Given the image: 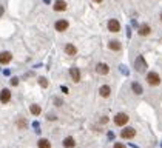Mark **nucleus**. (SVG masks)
I'll return each mask as SVG.
<instances>
[{"label": "nucleus", "instance_id": "nucleus-28", "mask_svg": "<svg viewBox=\"0 0 162 148\" xmlns=\"http://www.w3.org/2000/svg\"><path fill=\"white\" fill-rule=\"evenodd\" d=\"M9 74H11L9 70H5V71H3V76H9Z\"/></svg>", "mask_w": 162, "mask_h": 148}, {"label": "nucleus", "instance_id": "nucleus-3", "mask_svg": "<svg viewBox=\"0 0 162 148\" xmlns=\"http://www.w3.org/2000/svg\"><path fill=\"white\" fill-rule=\"evenodd\" d=\"M134 68H136V71H139V73H142V71L147 70V62H145V59H144L142 56H138V57H136V62H134Z\"/></svg>", "mask_w": 162, "mask_h": 148}, {"label": "nucleus", "instance_id": "nucleus-9", "mask_svg": "<svg viewBox=\"0 0 162 148\" xmlns=\"http://www.w3.org/2000/svg\"><path fill=\"white\" fill-rule=\"evenodd\" d=\"M54 28H56V31H60L62 33V31H65L66 28H68V22L63 20V19L62 20H57L56 25H54Z\"/></svg>", "mask_w": 162, "mask_h": 148}, {"label": "nucleus", "instance_id": "nucleus-10", "mask_svg": "<svg viewBox=\"0 0 162 148\" xmlns=\"http://www.w3.org/2000/svg\"><path fill=\"white\" fill-rule=\"evenodd\" d=\"M65 9H66V2H65V0H56V3H54V11L62 12Z\"/></svg>", "mask_w": 162, "mask_h": 148}, {"label": "nucleus", "instance_id": "nucleus-14", "mask_svg": "<svg viewBox=\"0 0 162 148\" xmlns=\"http://www.w3.org/2000/svg\"><path fill=\"white\" fill-rule=\"evenodd\" d=\"M63 146H65V148H74V146H76L74 139H73V137H65V139H63Z\"/></svg>", "mask_w": 162, "mask_h": 148}, {"label": "nucleus", "instance_id": "nucleus-32", "mask_svg": "<svg viewBox=\"0 0 162 148\" xmlns=\"http://www.w3.org/2000/svg\"><path fill=\"white\" fill-rule=\"evenodd\" d=\"M160 20H162V14H160Z\"/></svg>", "mask_w": 162, "mask_h": 148}, {"label": "nucleus", "instance_id": "nucleus-2", "mask_svg": "<svg viewBox=\"0 0 162 148\" xmlns=\"http://www.w3.org/2000/svg\"><path fill=\"white\" fill-rule=\"evenodd\" d=\"M128 116L125 114V113H117L116 116H114V124L117 125V127H124V125H127V122H128Z\"/></svg>", "mask_w": 162, "mask_h": 148}, {"label": "nucleus", "instance_id": "nucleus-13", "mask_svg": "<svg viewBox=\"0 0 162 148\" xmlns=\"http://www.w3.org/2000/svg\"><path fill=\"white\" fill-rule=\"evenodd\" d=\"M108 46H110V49H111V51H120V48H122L120 42H117V40H111V42L108 43Z\"/></svg>", "mask_w": 162, "mask_h": 148}, {"label": "nucleus", "instance_id": "nucleus-31", "mask_svg": "<svg viewBox=\"0 0 162 148\" xmlns=\"http://www.w3.org/2000/svg\"><path fill=\"white\" fill-rule=\"evenodd\" d=\"M43 2H45V3H49V2H51V0H43Z\"/></svg>", "mask_w": 162, "mask_h": 148}, {"label": "nucleus", "instance_id": "nucleus-25", "mask_svg": "<svg viewBox=\"0 0 162 148\" xmlns=\"http://www.w3.org/2000/svg\"><path fill=\"white\" fill-rule=\"evenodd\" d=\"M60 90H62V93H65V94H68V93H70V90H68V88H66V87H62Z\"/></svg>", "mask_w": 162, "mask_h": 148}, {"label": "nucleus", "instance_id": "nucleus-22", "mask_svg": "<svg viewBox=\"0 0 162 148\" xmlns=\"http://www.w3.org/2000/svg\"><path fill=\"white\" fill-rule=\"evenodd\" d=\"M11 85H12V87H17V85H19V77H12V79H11Z\"/></svg>", "mask_w": 162, "mask_h": 148}, {"label": "nucleus", "instance_id": "nucleus-29", "mask_svg": "<svg viewBox=\"0 0 162 148\" xmlns=\"http://www.w3.org/2000/svg\"><path fill=\"white\" fill-rule=\"evenodd\" d=\"M3 11H5V9H3V6L0 5V17H2V14H3Z\"/></svg>", "mask_w": 162, "mask_h": 148}, {"label": "nucleus", "instance_id": "nucleus-11", "mask_svg": "<svg viewBox=\"0 0 162 148\" xmlns=\"http://www.w3.org/2000/svg\"><path fill=\"white\" fill-rule=\"evenodd\" d=\"M131 90H133L134 94H138V96H141V94L144 93V88H142V85L139 82H133L131 83Z\"/></svg>", "mask_w": 162, "mask_h": 148}, {"label": "nucleus", "instance_id": "nucleus-19", "mask_svg": "<svg viewBox=\"0 0 162 148\" xmlns=\"http://www.w3.org/2000/svg\"><path fill=\"white\" fill-rule=\"evenodd\" d=\"M37 145H39V148H51V143L48 139H40L37 142Z\"/></svg>", "mask_w": 162, "mask_h": 148}, {"label": "nucleus", "instance_id": "nucleus-6", "mask_svg": "<svg viewBox=\"0 0 162 148\" xmlns=\"http://www.w3.org/2000/svg\"><path fill=\"white\" fill-rule=\"evenodd\" d=\"M9 100H11V91L6 90V88H3L2 91H0V102H2V103H8Z\"/></svg>", "mask_w": 162, "mask_h": 148}, {"label": "nucleus", "instance_id": "nucleus-15", "mask_svg": "<svg viewBox=\"0 0 162 148\" xmlns=\"http://www.w3.org/2000/svg\"><path fill=\"white\" fill-rule=\"evenodd\" d=\"M70 74H71V77H73L74 82H79V80H80V71L77 68H71L70 70Z\"/></svg>", "mask_w": 162, "mask_h": 148}, {"label": "nucleus", "instance_id": "nucleus-16", "mask_svg": "<svg viewBox=\"0 0 162 148\" xmlns=\"http://www.w3.org/2000/svg\"><path fill=\"white\" fill-rule=\"evenodd\" d=\"M65 52H66V54H70V56H74V54H76V52H77V48H76L74 45H71V43H68V45H66V46H65Z\"/></svg>", "mask_w": 162, "mask_h": 148}, {"label": "nucleus", "instance_id": "nucleus-8", "mask_svg": "<svg viewBox=\"0 0 162 148\" xmlns=\"http://www.w3.org/2000/svg\"><path fill=\"white\" fill-rule=\"evenodd\" d=\"M96 71H97V74L105 76V74H108V71H110V66H108L106 63H97L96 65Z\"/></svg>", "mask_w": 162, "mask_h": 148}, {"label": "nucleus", "instance_id": "nucleus-24", "mask_svg": "<svg viewBox=\"0 0 162 148\" xmlns=\"http://www.w3.org/2000/svg\"><path fill=\"white\" fill-rule=\"evenodd\" d=\"M113 148H127V146H125V145H124V143H120V142H116V143H114V146H113Z\"/></svg>", "mask_w": 162, "mask_h": 148}, {"label": "nucleus", "instance_id": "nucleus-7", "mask_svg": "<svg viewBox=\"0 0 162 148\" xmlns=\"http://www.w3.org/2000/svg\"><path fill=\"white\" fill-rule=\"evenodd\" d=\"M12 60V56H11V52L8 51H3V52H0V65H6Z\"/></svg>", "mask_w": 162, "mask_h": 148}, {"label": "nucleus", "instance_id": "nucleus-17", "mask_svg": "<svg viewBox=\"0 0 162 148\" xmlns=\"http://www.w3.org/2000/svg\"><path fill=\"white\" fill-rule=\"evenodd\" d=\"M150 33H151V28H150L148 25H142L141 28H139V34H141V36H148Z\"/></svg>", "mask_w": 162, "mask_h": 148}, {"label": "nucleus", "instance_id": "nucleus-27", "mask_svg": "<svg viewBox=\"0 0 162 148\" xmlns=\"http://www.w3.org/2000/svg\"><path fill=\"white\" fill-rule=\"evenodd\" d=\"M106 122H108V117H106V116L100 119V124H106Z\"/></svg>", "mask_w": 162, "mask_h": 148}, {"label": "nucleus", "instance_id": "nucleus-18", "mask_svg": "<svg viewBox=\"0 0 162 148\" xmlns=\"http://www.w3.org/2000/svg\"><path fill=\"white\" fill-rule=\"evenodd\" d=\"M30 111H31L34 116H39L40 113H42V110H40V106H39L37 103H33V105L30 106Z\"/></svg>", "mask_w": 162, "mask_h": 148}, {"label": "nucleus", "instance_id": "nucleus-26", "mask_svg": "<svg viewBox=\"0 0 162 148\" xmlns=\"http://www.w3.org/2000/svg\"><path fill=\"white\" fill-rule=\"evenodd\" d=\"M48 120H51V122H52V120H56V116H54V114H48Z\"/></svg>", "mask_w": 162, "mask_h": 148}, {"label": "nucleus", "instance_id": "nucleus-23", "mask_svg": "<svg viewBox=\"0 0 162 148\" xmlns=\"http://www.w3.org/2000/svg\"><path fill=\"white\" fill-rule=\"evenodd\" d=\"M63 103V100L60 99V97H56V99H54V105H57V106H60Z\"/></svg>", "mask_w": 162, "mask_h": 148}, {"label": "nucleus", "instance_id": "nucleus-30", "mask_svg": "<svg viewBox=\"0 0 162 148\" xmlns=\"http://www.w3.org/2000/svg\"><path fill=\"white\" fill-rule=\"evenodd\" d=\"M93 2H96V3H100V2H103V0H93Z\"/></svg>", "mask_w": 162, "mask_h": 148}, {"label": "nucleus", "instance_id": "nucleus-21", "mask_svg": "<svg viewBox=\"0 0 162 148\" xmlns=\"http://www.w3.org/2000/svg\"><path fill=\"white\" fill-rule=\"evenodd\" d=\"M39 85L42 87V88H46L48 87V80L45 77H39Z\"/></svg>", "mask_w": 162, "mask_h": 148}, {"label": "nucleus", "instance_id": "nucleus-20", "mask_svg": "<svg viewBox=\"0 0 162 148\" xmlns=\"http://www.w3.org/2000/svg\"><path fill=\"white\" fill-rule=\"evenodd\" d=\"M26 127H28V122H26V119H19V120H17V128L25 130Z\"/></svg>", "mask_w": 162, "mask_h": 148}, {"label": "nucleus", "instance_id": "nucleus-12", "mask_svg": "<svg viewBox=\"0 0 162 148\" xmlns=\"http://www.w3.org/2000/svg\"><path fill=\"white\" fill-rule=\"evenodd\" d=\"M99 94H100L102 97H108V96L111 94V88L108 87V85H102V87L99 88Z\"/></svg>", "mask_w": 162, "mask_h": 148}, {"label": "nucleus", "instance_id": "nucleus-1", "mask_svg": "<svg viewBox=\"0 0 162 148\" xmlns=\"http://www.w3.org/2000/svg\"><path fill=\"white\" fill-rule=\"evenodd\" d=\"M147 82L150 83L151 87H157V85L160 83V77H159V74H157V73L150 71V73L147 74Z\"/></svg>", "mask_w": 162, "mask_h": 148}, {"label": "nucleus", "instance_id": "nucleus-5", "mask_svg": "<svg viewBox=\"0 0 162 148\" xmlns=\"http://www.w3.org/2000/svg\"><path fill=\"white\" fill-rule=\"evenodd\" d=\"M108 30H110L111 33H119L120 23H119L116 19H110V20H108Z\"/></svg>", "mask_w": 162, "mask_h": 148}, {"label": "nucleus", "instance_id": "nucleus-4", "mask_svg": "<svg viewBox=\"0 0 162 148\" xmlns=\"http://www.w3.org/2000/svg\"><path fill=\"white\" fill-rule=\"evenodd\" d=\"M136 136V130L134 128H124L122 133H120V137L122 139H133Z\"/></svg>", "mask_w": 162, "mask_h": 148}]
</instances>
